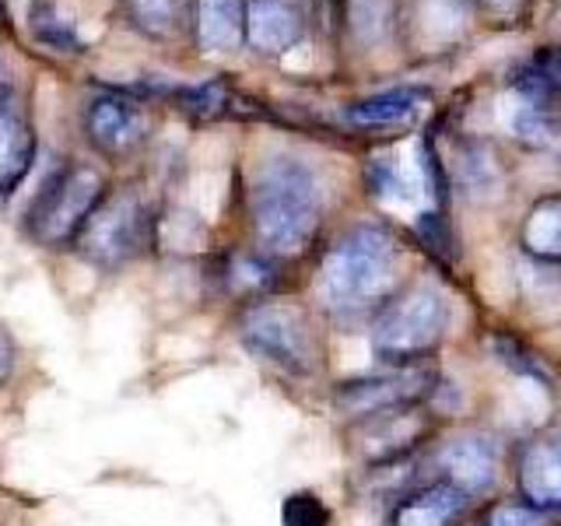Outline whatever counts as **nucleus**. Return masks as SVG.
<instances>
[{
    "mask_svg": "<svg viewBox=\"0 0 561 526\" xmlns=\"http://www.w3.org/2000/svg\"><path fill=\"white\" fill-rule=\"evenodd\" d=\"M285 523L288 526H323L327 513H323V505L316 502L312 495H295L285 505Z\"/></svg>",
    "mask_w": 561,
    "mask_h": 526,
    "instance_id": "b1692460",
    "label": "nucleus"
},
{
    "mask_svg": "<svg viewBox=\"0 0 561 526\" xmlns=\"http://www.w3.org/2000/svg\"><path fill=\"white\" fill-rule=\"evenodd\" d=\"M435 376L428 368H397V373H382V376H368V379H351L344 382L333 403L337 411L347 418H382L417 403L432 390Z\"/></svg>",
    "mask_w": 561,
    "mask_h": 526,
    "instance_id": "0eeeda50",
    "label": "nucleus"
},
{
    "mask_svg": "<svg viewBox=\"0 0 561 526\" xmlns=\"http://www.w3.org/2000/svg\"><path fill=\"white\" fill-rule=\"evenodd\" d=\"M523 245L537 260H561V197L534 204V210L523 221Z\"/></svg>",
    "mask_w": 561,
    "mask_h": 526,
    "instance_id": "a211bd4d",
    "label": "nucleus"
},
{
    "mask_svg": "<svg viewBox=\"0 0 561 526\" xmlns=\"http://www.w3.org/2000/svg\"><path fill=\"white\" fill-rule=\"evenodd\" d=\"M123 8H127L130 25L151 39H172L193 18L190 0H123Z\"/></svg>",
    "mask_w": 561,
    "mask_h": 526,
    "instance_id": "f3484780",
    "label": "nucleus"
},
{
    "mask_svg": "<svg viewBox=\"0 0 561 526\" xmlns=\"http://www.w3.org/2000/svg\"><path fill=\"white\" fill-rule=\"evenodd\" d=\"M245 43L260 53H288L306 32L298 0H245Z\"/></svg>",
    "mask_w": 561,
    "mask_h": 526,
    "instance_id": "9d476101",
    "label": "nucleus"
},
{
    "mask_svg": "<svg viewBox=\"0 0 561 526\" xmlns=\"http://www.w3.org/2000/svg\"><path fill=\"white\" fill-rule=\"evenodd\" d=\"M14 368V344L4 330H0V379H8Z\"/></svg>",
    "mask_w": 561,
    "mask_h": 526,
    "instance_id": "393cba45",
    "label": "nucleus"
},
{
    "mask_svg": "<svg viewBox=\"0 0 561 526\" xmlns=\"http://www.w3.org/2000/svg\"><path fill=\"white\" fill-rule=\"evenodd\" d=\"M32 155L35 137L28 123L0 102V197L14 193L18 183L25 180V172L32 169Z\"/></svg>",
    "mask_w": 561,
    "mask_h": 526,
    "instance_id": "2eb2a0df",
    "label": "nucleus"
},
{
    "mask_svg": "<svg viewBox=\"0 0 561 526\" xmlns=\"http://www.w3.org/2000/svg\"><path fill=\"white\" fill-rule=\"evenodd\" d=\"M175 102H180V110L190 113L193 119H221L228 113H236V95L228 92V88L221 81H207V84H193V88H183L180 95H175Z\"/></svg>",
    "mask_w": 561,
    "mask_h": 526,
    "instance_id": "aec40b11",
    "label": "nucleus"
},
{
    "mask_svg": "<svg viewBox=\"0 0 561 526\" xmlns=\"http://www.w3.org/2000/svg\"><path fill=\"white\" fill-rule=\"evenodd\" d=\"M228 281H232L236 291H260V288L271 285L274 274H271V267L263 260H256V256H239L232 267H228Z\"/></svg>",
    "mask_w": 561,
    "mask_h": 526,
    "instance_id": "5701e85b",
    "label": "nucleus"
},
{
    "mask_svg": "<svg viewBox=\"0 0 561 526\" xmlns=\"http://www.w3.org/2000/svg\"><path fill=\"white\" fill-rule=\"evenodd\" d=\"M463 508H467L463 491L453 488L449 481H438L403 499L393 508L390 526H453Z\"/></svg>",
    "mask_w": 561,
    "mask_h": 526,
    "instance_id": "4468645a",
    "label": "nucleus"
},
{
    "mask_svg": "<svg viewBox=\"0 0 561 526\" xmlns=\"http://www.w3.org/2000/svg\"><path fill=\"white\" fill-rule=\"evenodd\" d=\"M446 327H449L446 295L428 285H414L403 295H397L393 302L382 306L373 330V347L386 362H408L417 355H428L443 341Z\"/></svg>",
    "mask_w": 561,
    "mask_h": 526,
    "instance_id": "7ed1b4c3",
    "label": "nucleus"
},
{
    "mask_svg": "<svg viewBox=\"0 0 561 526\" xmlns=\"http://www.w3.org/2000/svg\"><path fill=\"white\" fill-rule=\"evenodd\" d=\"M250 210L263 250L274 256H298L320 228V183L312 169L295 158H271L253 180Z\"/></svg>",
    "mask_w": 561,
    "mask_h": 526,
    "instance_id": "f257e3e1",
    "label": "nucleus"
},
{
    "mask_svg": "<svg viewBox=\"0 0 561 526\" xmlns=\"http://www.w3.org/2000/svg\"><path fill=\"white\" fill-rule=\"evenodd\" d=\"M8 95V70H4V64H0V99Z\"/></svg>",
    "mask_w": 561,
    "mask_h": 526,
    "instance_id": "bb28decb",
    "label": "nucleus"
},
{
    "mask_svg": "<svg viewBox=\"0 0 561 526\" xmlns=\"http://www.w3.org/2000/svg\"><path fill=\"white\" fill-rule=\"evenodd\" d=\"M386 22H390V4H386V0H351V28H355L362 39L382 35Z\"/></svg>",
    "mask_w": 561,
    "mask_h": 526,
    "instance_id": "412c9836",
    "label": "nucleus"
},
{
    "mask_svg": "<svg viewBox=\"0 0 561 526\" xmlns=\"http://www.w3.org/2000/svg\"><path fill=\"white\" fill-rule=\"evenodd\" d=\"M242 341L263 362L288 368V373H298V376L312 373V365H316L312 330L302 320V312H295L291 306L263 302V306L245 309Z\"/></svg>",
    "mask_w": 561,
    "mask_h": 526,
    "instance_id": "423d86ee",
    "label": "nucleus"
},
{
    "mask_svg": "<svg viewBox=\"0 0 561 526\" xmlns=\"http://www.w3.org/2000/svg\"><path fill=\"white\" fill-rule=\"evenodd\" d=\"M428 95L421 88H390V92L368 95L347 110V119L358 127H403L421 110H425Z\"/></svg>",
    "mask_w": 561,
    "mask_h": 526,
    "instance_id": "dca6fc26",
    "label": "nucleus"
},
{
    "mask_svg": "<svg viewBox=\"0 0 561 526\" xmlns=\"http://www.w3.org/2000/svg\"><path fill=\"white\" fill-rule=\"evenodd\" d=\"M28 25L43 46L60 49V53H81V39H78L75 22H70L53 0H35V4L28 8Z\"/></svg>",
    "mask_w": 561,
    "mask_h": 526,
    "instance_id": "6ab92c4d",
    "label": "nucleus"
},
{
    "mask_svg": "<svg viewBox=\"0 0 561 526\" xmlns=\"http://www.w3.org/2000/svg\"><path fill=\"white\" fill-rule=\"evenodd\" d=\"M481 4H484V8H499V11H502V8H516L519 0H481Z\"/></svg>",
    "mask_w": 561,
    "mask_h": 526,
    "instance_id": "a878e982",
    "label": "nucleus"
},
{
    "mask_svg": "<svg viewBox=\"0 0 561 526\" xmlns=\"http://www.w3.org/2000/svg\"><path fill=\"white\" fill-rule=\"evenodd\" d=\"M368 190L390 210H411L432 197V158L428 155H382L368 162Z\"/></svg>",
    "mask_w": 561,
    "mask_h": 526,
    "instance_id": "6e6552de",
    "label": "nucleus"
},
{
    "mask_svg": "<svg viewBox=\"0 0 561 526\" xmlns=\"http://www.w3.org/2000/svg\"><path fill=\"white\" fill-rule=\"evenodd\" d=\"M400 250L379 225H358L330 245L320 271V295L333 312H365L390 295Z\"/></svg>",
    "mask_w": 561,
    "mask_h": 526,
    "instance_id": "f03ea898",
    "label": "nucleus"
},
{
    "mask_svg": "<svg viewBox=\"0 0 561 526\" xmlns=\"http://www.w3.org/2000/svg\"><path fill=\"white\" fill-rule=\"evenodd\" d=\"M488 526H554V516L548 508H537V505H519V502H505L499 508H491Z\"/></svg>",
    "mask_w": 561,
    "mask_h": 526,
    "instance_id": "4be33fe9",
    "label": "nucleus"
},
{
    "mask_svg": "<svg viewBox=\"0 0 561 526\" xmlns=\"http://www.w3.org/2000/svg\"><path fill=\"white\" fill-rule=\"evenodd\" d=\"M84 130L88 140L102 151V155H130L148 134V116L145 110L127 99V95H99L84 113Z\"/></svg>",
    "mask_w": 561,
    "mask_h": 526,
    "instance_id": "1a4fd4ad",
    "label": "nucleus"
},
{
    "mask_svg": "<svg viewBox=\"0 0 561 526\" xmlns=\"http://www.w3.org/2000/svg\"><path fill=\"white\" fill-rule=\"evenodd\" d=\"M438 464L446 470V481L460 488L463 495H481L499 478V449L484 435H456L438 453Z\"/></svg>",
    "mask_w": 561,
    "mask_h": 526,
    "instance_id": "9b49d317",
    "label": "nucleus"
},
{
    "mask_svg": "<svg viewBox=\"0 0 561 526\" xmlns=\"http://www.w3.org/2000/svg\"><path fill=\"white\" fill-rule=\"evenodd\" d=\"M245 0H193V32L207 53H236L245 43Z\"/></svg>",
    "mask_w": 561,
    "mask_h": 526,
    "instance_id": "ddd939ff",
    "label": "nucleus"
},
{
    "mask_svg": "<svg viewBox=\"0 0 561 526\" xmlns=\"http://www.w3.org/2000/svg\"><path fill=\"white\" fill-rule=\"evenodd\" d=\"M519 488L537 508H561V435L534 438L519 456Z\"/></svg>",
    "mask_w": 561,
    "mask_h": 526,
    "instance_id": "f8f14e48",
    "label": "nucleus"
},
{
    "mask_svg": "<svg viewBox=\"0 0 561 526\" xmlns=\"http://www.w3.org/2000/svg\"><path fill=\"white\" fill-rule=\"evenodd\" d=\"M105 197L102 172L92 165H67L53 172L39 197L28 207V232L43 245H67L75 242L88 215Z\"/></svg>",
    "mask_w": 561,
    "mask_h": 526,
    "instance_id": "20e7f679",
    "label": "nucleus"
},
{
    "mask_svg": "<svg viewBox=\"0 0 561 526\" xmlns=\"http://www.w3.org/2000/svg\"><path fill=\"white\" fill-rule=\"evenodd\" d=\"M75 242L81 245L88 260L102 263V267H119V263L137 256L140 245L148 242V210L137 193L116 190L99 201V207L88 215Z\"/></svg>",
    "mask_w": 561,
    "mask_h": 526,
    "instance_id": "39448f33",
    "label": "nucleus"
}]
</instances>
